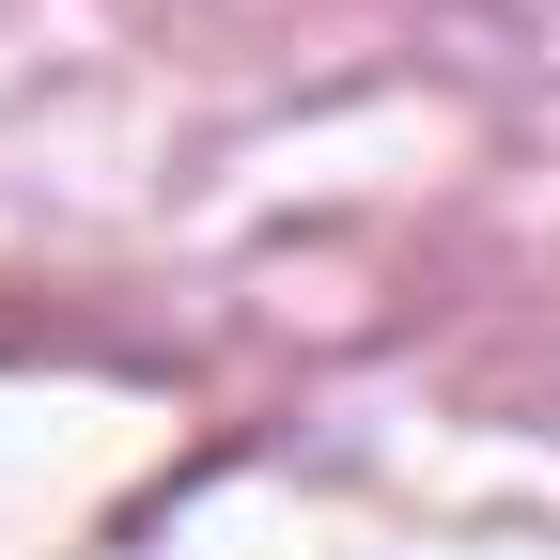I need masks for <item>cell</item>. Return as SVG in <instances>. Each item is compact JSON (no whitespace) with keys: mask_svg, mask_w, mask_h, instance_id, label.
Listing matches in <instances>:
<instances>
[]
</instances>
